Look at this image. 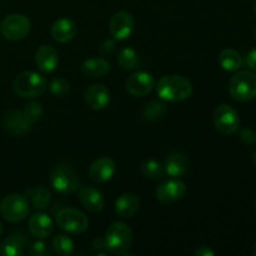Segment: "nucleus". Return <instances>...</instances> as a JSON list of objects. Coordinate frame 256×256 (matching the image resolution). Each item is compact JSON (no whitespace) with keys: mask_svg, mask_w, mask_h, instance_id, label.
I'll return each mask as SVG.
<instances>
[{"mask_svg":"<svg viewBox=\"0 0 256 256\" xmlns=\"http://www.w3.org/2000/svg\"><path fill=\"white\" fill-rule=\"evenodd\" d=\"M156 92L165 102H182L192 94V85L182 75H165L158 82Z\"/></svg>","mask_w":256,"mask_h":256,"instance_id":"obj_1","label":"nucleus"},{"mask_svg":"<svg viewBox=\"0 0 256 256\" xmlns=\"http://www.w3.org/2000/svg\"><path fill=\"white\" fill-rule=\"evenodd\" d=\"M106 252L114 255H125L132 244V232L129 225L115 222L109 225L104 236Z\"/></svg>","mask_w":256,"mask_h":256,"instance_id":"obj_2","label":"nucleus"},{"mask_svg":"<svg viewBox=\"0 0 256 256\" xmlns=\"http://www.w3.org/2000/svg\"><path fill=\"white\" fill-rule=\"evenodd\" d=\"M46 89V79L35 72H20L12 80V90L22 98L40 96Z\"/></svg>","mask_w":256,"mask_h":256,"instance_id":"obj_3","label":"nucleus"},{"mask_svg":"<svg viewBox=\"0 0 256 256\" xmlns=\"http://www.w3.org/2000/svg\"><path fill=\"white\" fill-rule=\"evenodd\" d=\"M229 92L236 102H245L256 98V74L250 70H238L229 84Z\"/></svg>","mask_w":256,"mask_h":256,"instance_id":"obj_4","label":"nucleus"},{"mask_svg":"<svg viewBox=\"0 0 256 256\" xmlns=\"http://www.w3.org/2000/svg\"><path fill=\"white\" fill-rule=\"evenodd\" d=\"M50 184L62 195L72 194L79 188V179L75 170L68 164H58L50 172Z\"/></svg>","mask_w":256,"mask_h":256,"instance_id":"obj_5","label":"nucleus"},{"mask_svg":"<svg viewBox=\"0 0 256 256\" xmlns=\"http://www.w3.org/2000/svg\"><path fill=\"white\" fill-rule=\"evenodd\" d=\"M58 226L72 234H82L89 228L86 215L74 208H64L59 210L55 216Z\"/></svg>","mask_w":256,"mask_h":256,"instance_id":"obj_6","label":"nucleus"},{"mask_svg":"<svg viewBox=\"0 0 256 256\" xmlns=\"http://www.w3.org/2000/svg\"><path fill=\"white\" fill-rule=\"evenodd\" d=\"M29 200L22 194H10L0 204V212L8 222H18L29 214Z\"/></svg>","mask_w":256,"mask_h":256,"instance_id":"obj_7","label":"nucleus"},{"mask_svg":"<svg viewBox=\"0 0 256 256\" xmlns=\"http://www.w3.org/2000/svg\"><path fill=\"white\" fill-rule=\"evenodd\" d=\"M32 22L29 18L22 14H10L0 22V32L2 36L12 42L22 40L29 34Z\"/></svg>","mask_w":256,"mask_h":256,"instance_id":"obj_8","label":"nucleus"},{"mask_svg":"<svg viewBox=\"0 0 256 256\" xmlns=\"http://www.w3.org/2000/svg\"><path fill=\"white\" fill-rule=\"evenodd\" d=\"M212 122L222 135H232L239 129L240 118L236 110L228 104H222L215 109L212 115Z\"/></svg>","mask_w":256,"mask_h":256,"instance_id":"obj_9","label":"nucleus"},{"mask_svg":"<svg viewBox=\"0 0 256 256\" xmlns=\"http://www.w3.org/2000/svg\"><path fill=\"white\" fill-rule=\"evenodd\" d=\"M110 34L115 40H126L135 30V20L128 12H118L112 16L109 22Z\"/></svg>","mask_w":256,"mask_h":256,"instance_id":"obj_10","label":"nucleus"},{"mask_svg":"<svg viewBox=\"0 0 256 256\" xmlns=\"http://www.w3.org/2000/svg\"><path fill=\"white\" fill-rule=\"evenodd\" d=\"M185 192H186V186H185L184 182L178 178H172V179L164 182L156 188L155 198L164 204H170V202L182 200Z\"/></svg>","mask_w":256,"mask_h":256,"instance_id":"obj_11","label":"nucleus"},{"mask_svg":"<svg viewBox=\"0 0 256 256\" xmlns=\"http://www.w3.org/2000/svg\"><path fill=\"white\" fill-rule=\"evenodd\" d=\"M154 86V76L148 72H134L126 80V92L135 98L146 96L148 94L152 92Z\"/></svg>","mask_w":256,"mask_h":256,"instance_id":"obj_12","label":"nucleus"},{"mask_svg":"<svg viewBox=\"0 0 256 256\" xmlns=\"http://www.w3.org/2000/svg\"><path fill=\"white\" fill-rule=\"evenodd\" d=\"M116 172V164L112 158H100L89 168V178L94 182H106L112 179Z\"/></svg>","mask_w":256,"mask_h":256,"instance_id":"obj_13","label":"nucleus"},{"mask_svg":"<svg viewBox=\"0 0 256 256\" xmlns=\"http://www.w3.org/2000/svg\"><path fill=\"white\" fill-rule=\"evenodd\" d=\"M2 126L14 136H22L32 129V124L25 119L22 112L19 110H9L2 118Z\"/></svg>","mask_w":256,"mask_h":256,"instance_id":"obj_14","label":"nucleus"},{"mask_svg":"<svg viewBox=\"0 0 256 256\" xmlns=\"http://www.w3.org/2000/svg\"><path fill=\"white\" fill-rule=\"evenodd\" d=\"M35 64L44 74H52L59 64L58 50L52 45H42L35 52Z\"/></svg>","mask_w":256,"mask_h":256,"instance_id":"obj_15","label":"nucleus"},{"mask_svg":"<svg viewBox=\"0 0 256 256\" xmlns=\"http://www.w3.org/2000/svg\"><path fill=\"white\" fill-rule=\"evenodd\" d=\"M84 99L88 106H90L92 109L102 110L109 105L110 92L102 84H92L85 90Z\"/></svg>","mask_w":256,"mask_h":256,"instance_id":"obj_16","label":"nucleus"},{"mask_svg":"<svg viewBox=\"0 0 256 256\" xmlns=\"http://www.w3.org/2000/svg\"><path fill=\"white\" fill-rule=\"evenodd\" d=\"M29 242L26 235L22 232H12L0 242V255L2 256H22L25 246Z\"/></svg>","mask_w":256,"mask_h":256,"instance_id":"obj_17","label":"nucleus"},{"mask_svg":"<svg viewBox=\"0 0 256 256\" xmlns=\"http://www.w3.org/2000/svg\"><path fill=\"white\" fill-rule=\"evenodd\" d=\"M78 199L82 206L92 212H102L104 209L105 200L102 192L92 186H82L78 192Z\"/></svg>","mask_w":256,"mask_h":256,"instance_id":"obj_18","label":"nucleus"},{"mask_svg":"<svg viewBox=\"0 0 256 256\" xmlns=\"http://www.w3.org/2000/svg\"><path fill=\"white\" fill-rule=\"evenodd\" d=\"M54 224L49 215L44 212H35L29 219V232L36 239H46L52 235Z\"/></svg>","mask_w":256,"mask_h":256,"instance_id":"obj_19","label":"nucleus"},{"mask_svg":"<svg viewBox=\"0 0 256 256\" xmlns=\"http://www.w3.org/2000/svg\"><path fill=\"white\" fill-rule=\"evenodd\" d=\"M76 25L72 19L68 18H62L56 20L52 26V39L60 44L72 42L76 35Z\"/></svg>","mask_w":256,"mask_h":256,"instance_id":"obj_20","label":"nucleus"},{"mask_svg":"<svg viewBox=\"0 0 256 256\" xmlns=\"http://www.w3.org/2000/svg\"><path fill=\"white\" fill-rule=\"evenodd\" d=\"M140 208V200L139 198L132 192H125L122 194L115 202V212L118 216L122 218V219H129L132 218L138 212Z\"/></svg>","mask_w":256,"mask_h":256,"instance_id":"obj_21","label":"nucleus"},{"mask_svg":"<svg viewBox=\"0 0 256 256\" xmlns=\"http://www.w3.org/2000/svg\"><path fill=\"white\" fill-rule=\"evenodd\" d=\"M188 166H189L188 158L180 152H170L164 164L165 172L172 178H180L185 175V172H188Z\"/></svg>","mask_w":256,"mask_h":256,"instance_id":"obj_22","label":"nucleus"},{"mask_svg":"<svg viewBox=\"0 0 256 256\" xmlns=\"http://www.w3.org/2000/svg\"><path fill=\"white\" fill-rule=\"evenodd\" d=\"M82 72L88 78H102L110 72V62L102 58H89L82 64Z\"/></svg>","mask_w":256,"mask_h":256,"instance_id":"obj_23","label":"nucleus"},{"mask_svg":"<svg viewBox=\"0 0 256 256\" xmlns=\"http://www.w3.org/2000/svg\"><path fill=\"white\" fill-rule=\"evenodd\" d=\"M218 62H219V65L225 72H238L242 66V64H244L242 56L234 49L222 50L219 52V56H218Z\"/></svg>","mask_w":256,"mask_h":256,"instance_id":"obj_24","label":"nucleus"},{"mask_svg":"<svg viewBox=\"0 0 256 256\" xmlns=\"http://www.w3.org/2000/svg\"><path fill=\"white\" fill-rule=\"evenodd\" d=\"M28 199L30 200L32 206L38 210H44L49 208L50 202H52V194L49 190L45 186L40 185V186L29 188L25 190Z\"/></svg>","mask_w":256,"mask_h":256,"instance_id":"obj_25","label":"nucleus"},{"mask_svg":"<svg viewBox=\"0 0 256 256\" xmlns=\"http://www.w3.org/2000/svg\"><path fill=\"white\" fill-rule=\"evenodd\" d=\"M168 114V106L162 102H158V100H152L148 102L142 112V116L148 122H160L164 119L165 115Z\"/></svg>","mask_w":256,"mask_h":256,"instance_id":"obj_26","label":"nucleus"},{"mask_svg":"<svg viewBox=\"0 0 256 256\" xmlns=\"http://www.w3.org/2000/svg\"><path fill=\"white\" fill-rule=\"evenodd\" d=\"M116 62L122 69L124 70H132L136 69L138 64H139V58H138V52H135L132 48H124L119 52L116 58Z\"/></svg>","mask_w":256,"mask_h":256,"instance_id":"obj_27","label":"nucleus"},{"mask_svg":"<svg viewBox=\"0 0 256 256\" xmlns=\"http://www.w3.org/2000/svg\"><path fill=\"white\" fill-rule=\"evenodd\" d=\"M140 169H142V175H144L145 178L152 180L160 179L165 172L164 165H162L160 162H158V160H154V159L145 160V162L142 164V168H140Z\"/></svg>","mask_w":256,"mask_h":256,"instance_id":"obj_28","label":"nucleus"},{"mask_svg":"<svg viewBox=\"0 0 256 256\" xmlns=\"http://www.w3.org/2000/svg\"><path fill=\"white\" fill-rule=\"evenodd\" d=\"M52 250H54L55 254L62 255V256H68L72 255L74 252V242L66 235H56V236L52 239Z\"/></svg>","mask_w":256,"mask_h":256,"instance_id":"obj_29","label":"nucleus"},{"mask_svg":"<svg viewBox=\"0 0 256 256\" xmlns=\"http://www.w3.org/2000/svg\"><path fill=\"white\" fill-rule=\"evenodd\" d=\"M49 90L55 96H66L70 92V82L64 78H54L50 80Z\"/></svg>","mask_w":256,"mask_h":256,"instance_id":"obj_30","label":"nucleus"},{"mask_svg":"<svg viewBox=\"0 0 256 256\" xmlns=\"http://www.w3.org/2000/svg\"><path fill=\"white\" fill-rule=\"evenodd\" d=\"M22 114H24L25 119L32 125L42 118V105L39 102H30L29 104L25 105L24 110H22Z\"/></svg>","mask_w":256,"mask_h":256,"instance_id":"obj_31","label":"nucleus"},{"mask_svg":"<svg viewBox=\"0 0 256 256\" xmlns=\"http://www.w3.org/2000/svg\"><path fill=\"white\" fill-rule=\"evenodd\" d=\"M29 254L32 256H48L50 254L49 249H48V245L44 242H42V239L35 242L34 244L30 246Z\"/></svg>","mask_w":256,"mask_h":256,"instance_id":"obj_32","label":"nucleus"},{"mask_svg":"<svg viewBox=\"0 0 256 256\" xmlns=\"http://www.w3.org/2000/svg\"><path fill=\"white\" fill-rule=\"evenodd\" d=\"M240 138H242V142L246 145H254L256 144V132H252V129H242L240 132Z\"/></svg>","mask_w":256,"mask_h":256,"instance_id":"obj_33","label":"nucleus"},{"mask_svg":"<svg viewBox=\"0 0 256 256\" xmlns=\"http://www.w3.org/2000/svg\"><path fill=\"white\" fill-rule=\"evenodd\" d=\"M245 64H246L252 72H256V49L248 52V55L245 56Z\"/></svg>","mask_w":256,"mask_h":256,"instance_id":"obj_34","label":"nucleus"},{"mask_svg":"<svg viewBox=\"0 0 256 256\" xmlns=\"http://www.w3.org/2000/svg\"><path fill=\"white\" fill-rule=\"evenodd\" d=\"M194 255H196V256H214L215 252L212 249H210L209 246H202V248H199V249L195 250Z\"/></svg>","mask_w":256,"mask_h":256,"instance_id":"obj_35","label":"nucleus"},{"mask_svg":"<svg viewBox=\"0 0 256 256\" xmlns=\"http://www.w3.org/2000/svg\"><path fill=\"white\" fill-rule=\"evenodd\" d=\"M92 249L94 250H106V248H105V242H104V239H102V238H98V239H95L94 242H92Z\"/></svg>","mask_w":256,"mask_h":256,"instance_id":"obj_36","label":"nucleus"},{"mask_svg":"<svg viewBox=\"0 0 256 256\" xmlns=\"http://www.w3.org/2000/svg\"><path fill=\"white\" fill-rule=\"evenodd\" d=\"M112 49H114V42H112V40H106V42L102 45V48H100V50H102V52H105V54H106V52H110Z\"/></svg>","mask_w":256,"mask_h":256,"instance_id":"obj_37","label":"nucleus"},{"mask_svg":"<svg viewBox=\"0 0 256 256\" xmlns=\"http://www.w3.org/2000/svg\"><path fill=\"white\" fill-rule=\"evenodd\" d=\"M252 162H254V165L256 166V150L254 152H252Z\"/></svg>","mask_w":256,"mask_h":256,"instance_id":"obj_38","label":"nucleus"},{"mask_svg":"<svg viewBox=\"0 0 256 256\" xmlns=\"http://www.w3.org/2000/svg\"><path fill=\"white\" fill-rule=\"evenodd\" d=\"M2 232H4V228H2V224L0 222V235L2 234Z\"/></svg>","mask_w":256,"mask_h":256,"instance_id":"obj_39","label":"nucleus"},{"mask_svg":"<svg viewBox=\"0 0 256 256\" xmlns=\"http://www.w3.org/2000/svg\"><path fill=\"white\" fill-rule=\"evenodd\" d=\"M252 255H254V256H256V244H255L254 249H252Z\"/></svg>","mask_w":256,"mask_h":256,"instance_id":"obj_40","label":"nucleus"},{"mask_svg":"<svg viewBox=\"0 0 256 256\" xmlns=\"http://www.w3.org/2000/svg\"><path fill=\"white\" fill-rule=\"evenodd\" d=\"M252 35H254V39L256 40V28L254 29V32H252Z\"/></svg>","mask_w":256,"mask_h":256,"instance_id":"obj_41","label":"nucleus"},{"mask_svg":"<svg viewBox=\"0 0 256 256\" xmlns=\"http://www.w3.org/2000/svg\"><path fill=\"white\" fill-rule=\"evenodd\" d=\"M255 212H256V200H255Z\"/></svg>","mask_w":256,"mask_h":256,"instance_id":"obj_42","label":"nucleus"},{"mask_svg":"<svg viewBox=\"0 0 256 256\" xmlns=\"http://www.w3.org/2000/svg\"><path fill=\"white\" fill-rule=\"evenodd\" d=\"M255 12H256V4H255Z\"/></svg>","mask_w":256,"mask_h":256,"instance_id":"obj_43","label":"nucleus"}]
</instances>
